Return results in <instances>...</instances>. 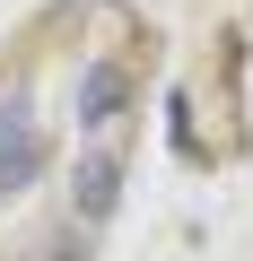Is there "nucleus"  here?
Masks as SVG:
<instances>
[{"label":"nucleus","instance_id":"nucleus-3","mask_svg":"<svg viewBox=\"0 0 253 261\" xmlns=\"http://www.w3.org/2000/svg\"><path fill=\"white\" fill-rule=\"evenodd\" d=\"M113 200H122V157H113V148H87V157H79V226L113 218Z\"/></svg>","mask_w":253,"mask_h":261},{"label":"nucleus","instance_id":"nucleus-4","mask_svg":"<svg viewBox=\"0 0 253 261\" xmlns=\"http://www.w3.org/2000/svg\"><path fill=\"white\" fill-rule=\"evenodd\" d=\"M35 261H87V235H79V226H61V235H53Z\"/></svg>","mask_w":253,"mask_h":261},{"label":"nucleus","instance_id":"nucleus-1","mask_svg":"<svg viewBox=\"0 0 253 261\" xmlns=\"http://www.w3.org/2000/svg\"><path fill=\"white\" fill-rule=\"evenodd\" d=\"M35 174H44V140H35L27 105L9 96V105H0V200H18V192H27Z\"/></svg>","mask_w":253,"mask_h":261},{"label":"nucleus","instance_id":"nucleus-2","mask_svg":"<svg viewBox=\"0 0 253 261\" xmlns=\"http://www.w3.org/2000/svg\"><path fill=\"white\" fill-rule=\"evenodd\" d=\"M131 61H96L87 79H79V130H87V140H96V130L105 122H122V113H131Z\"/></svg>","mask_w":253,"mask_h":261}]
</instances>
